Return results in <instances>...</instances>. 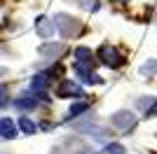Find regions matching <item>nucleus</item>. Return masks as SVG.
I'll list each match as a JSON object with an SVG mask.
<instances>
[{"instance_id":"nucleus-11","label":"nucleus","mask_w":157,"mask_h":154,"mask_svg":"<svg viewBox=\"0 0 157 154\" xmlns=\"http://www.w3.org/2000/svg\"><path fill=\"white\" fill-rule=\"evenodd\" d=\"M17 135V126L12 119H0V138H14Z\"/></svg>"},{"instance_id":"nucleus-16","label":"nucleus","mask_w":157,"mask_h":154,"mask_svg":"<svg viewBox=\"0 0 157 154\" xmlns=\"http://www.w3.org/2000/svg\"><path fill=\"white\" fill-rule=\"evenodd\" d=\"M87 110H89L87 103H75V105L71 108V112H68V119H71V117H78L80 112H87Z\"/></svg>"},{"instance_id":"nucleus-8","label":"nucleus","mask_w":157,"mask_h":154,"mask_svg":"<svg viewBox=\"0 0 157 154\" xmlns=\"http://www.w3.org/2000/svg\"><path fill=\"white\" fill-rule=\"evenodd\" d=\"M75 131H80V133H85V131H89V133H94V135H108V131H105L101 124H96V122H85V124H78L75 126Z\"/></svg>"},{"instance_id":"nucleus-4","label":"nucleus","mask_w":157,"mask_h":154,"mask_svg":"<svg viewBox=\"0 0 157 154\" xmlns=\"http://www.w3.org/2000/svg\"><path fill=\"white\" fill-rule=\"evenodd\" d=\"M110 124L122 128V131H131V128L136 126V117L131 115L129 110H120V112H115V115L110 117Z\"/></svg>"},{"instance_id":"nucleus-10","label":"nucleus","mask_w":157,"mask_h":154,"mask_svg":"<svg viewBox=\"0 0 157 154\" xmlns=\"http://www.w3.org/2000/svg\"><path fill=\"white\" fill-rule=\"evenodd\" d=\"M73 56H75V63H87V65H92V61H94L92 49H87V47H78Z\"/></svg>"},{"instance_id":"nucleus-15","label":"nucleus","mask_w":157,"mask_h":154,"mask_svg":"<svg viewBox=\"0 0 157 154\" xmlns=\"http://www.w3.org/2000/svg\"><path fill=\"white\" fill-rule=\"evenodd\" d=\"M141 75H148V77L157 75V61L155 58H148V61L141 65Z\"/></svg>"},{"instance_id":"nucleus-2","label":"nucleus","mask_w":157,"mask_h":154,"mask_svg":"<svg viewBox=\"0 0 157 154\" xmlns=\"http://www.w3.org/2000/svg\"><path fill=\"white\" fill-rule=\"evenodd\" d=\"M96 58L103 65H108V68H120V65L124 63V56H122L115 47H110V45H101V47H98Z\"/></svg>"},{"instance_id":"nucleus-13","label":"nucleus","mask_w":157,"mask_h":154,"mask_svg":"<svg viewBox=\"0 0 157 154\" xmlns=\"http://www.w3.org/2000/svg\"><path fill=\"white\" fill-rule=\"evenodd\" d=\"M63 49H66V47L63 45H42V47H40V54H42V56H61V54H63Z\"/></svg>"},{"instance_id":"nucleus-17","label":"nucleus","mask_w":157,"mask_h":154,"mask_svg":"<svg viewBox=\"0 0 157 154\" xmlns=\"http://www.w3.org/2000/svg\"><path fill=\"white\" fill-rule=\"evenodd\" d=\"M124 152H127V149L122 147L120 142H110V145L105 147V154H124Z\"/></svg>"},{"instance_id":"nucleus-5","label":"nucleus","mask_w":157,"mask_h":154,"mask_svg":"<svg viewBox=\"0 0 157 154\" xmlns=\"http://www.w3.org/2000/svg\"><path fill=\"white\" fill-rule=\"evenodd\" d=\"M56 96L59 98H80L82 96V86L75 84L73 79H63L59 84V89H56Z\"/></svg>"},{"instance_id":"nucleus-12","label":"nucleus","mask_w":157,"mask_h":154,"mask_svg":"<svg viewBox=\"0 0 157 154\" xmlns=\"http://www.w3.org/2000/svg\"><path fill=\"white\" fill-rule=\"evenodd\" d=\"M31 86H33V91H45L47 86H49V75H45V72L35 75L31 79Z\"/></svg>"},{"instance_id":"nucleus-21","label":"nucleus","mask_w":157,"mask_h":154,"mask_svg":"<svg viewBox=\"0 0 157 154\" xmlns=\"http://www.w3.org/2000/svg\"><path fill=\"white\" fill-rule=\"evenodd\" d=\"M120 2H129V0H120Z\"/></svg>"},{"instance_id":"nucleus-19","label":"nucleus","mask_w":157,"mask_h":154,"mask_svg":"<svg viewBox=\"0 0 157 154\" xmlns=\"http://www.w3.org/2000/svg\"><path fill=\"white\" fill-rule=\"evenodd\" d=\"M7 103H10V98H7V89H5V86H0V108H5Z\"/></svg>"},{"instance_id":"nucleus-9","label":"nucleus","mask_w":157,"mask_h":154,"mask_svg":"<svg viewBox=\"0 0 157 154\" xmlns=\"http://www.w3.org/2000/svg\"><path fill=\"white\" fill-rule=\"evenodd\" d=\"M14 108L17 110H35L38 108V98L35 96H21L14 101Z\"/></svg>"},{"instance_id":"nucleus-1","label":"nucleus","mask_w":157,"mask_h":154,"mask_svg":"<svg viewBox=\"0 0 157 154\" xmlns=\"http://www.w3.org/2000/svg\"><path fill=\"white\" fill-rule=\"evenodd\" d=\"M54 26H56V31L63 35V38H73V35H78L80 31H82V24H80V19H75V16H71V14H54Z\"/></svg>"},{"instance_id":"nucleus-14","label":"nucleus","mask_w":157,"mask_h":154,"mask_svg":"<svg viewBox=\"0 0 157 154\" xmlns=\"http://www.w3.org/2000/svg\"><path fill=\"white\" fill-rule=\"evenodd\" d=\"M19 128H21V133H28V135H33L35 131H38L35 122H31L28 117H19Z\"/></svg>"},{"instance_id":"nucleus-20","label":"nucleus","mask_w":157,"mask_h":154,"mask_svg":"<svg viewBox=\"0 0 157 154\" xmlns=\"http://www.w3.org/2000/svg\"><path fill=\"white\" fill-rule=\"evenodd\" d=\"M0 75H7V68H0Z\"/></svg>"},{"instance_id":"nucleus-7","label":"nucleus","mask_w":157,"mask_h":154,"mask_svg":"<svg viewBox=\"0 0 157 154\" xmlns=\"http://www.w3.org/2000/svg\"><path fill=\"white\" fill-rule=\"evenodd\" d=\"M75 72L80 75V79L85 84H101L103 82V79L92 70V65H87V63H75Z\"/></svg>"},{"instance_id":"nucleus-6","label":"nucleus","mask_w":157,"mask_h":154,"mask_svg":"<svg viewBox=\"0 0 157 154\" xmlns=\"http://www.w3.org/2000/svg\"><path fill=\"white\" fill-rule=\"evenodd\" d=\"M54 31H56V26H54V19H47V16H38L35 19V33H38L40 38H54Z\"/></svg>"},{"instance_id":"nucleus-3","label":"nucleus","mask_w":157,"mask_h":154,"mask_svg":"<svg viewBox=\"0 0 157 154\" xmlns=\"http://www.w3.org/2000/svg\"><path fill=\"white\" fill-rule=\"evenodd\" d=\"M89 152V145L78 138H68V140L59 142L56 147H52V154H87Z\"/></svg>"},{"instance_id":"nucleus-18","label":"nucleus","mask_w":157,"mask_h":154,"mask_svg":"<svg viewBox=\"0 0 157 154\" xmlns=\"http://www.w3.org/2000/svg\"><path fill=\"white\" fill-rule=\"evenodd\" d=\"M155 115H157V98H152L150 108L145 110V117H155Z\"/></svg>"}]
</instances>
